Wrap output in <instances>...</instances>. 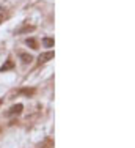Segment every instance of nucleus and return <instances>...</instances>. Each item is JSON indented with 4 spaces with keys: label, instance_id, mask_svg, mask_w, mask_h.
Here are the masks:
<instances>
[{
    "label": "nucleus",
    "instance_id": "nucleus-1",
    "mask_svg": "<svg viewBox=\"0 0 135 148\" xmlns=\"http://www.w3.org/2000/svg\"><path fill=\"white\" fill-rule=\"evenodd\" d=\"M54 55H55V54H54L52 51H49V52H42L40 57H38V62H40V63H46V62H49V60L54 58Z\"/></svg>",
    "mask_w": 135,
    "mask_h": 148
},
{
    "label": "nucleus",
    "instance_id": "nucleus-5",
    "mask_svg": "<svg viewBox=\"0 0 135 148\" xmlns=\"http://www.w3.org/2000/svg\"><path fill=\"white\" fill-rule=\"evenodd\" d=\"M25 44L28 46V47H31V49H38V41L33 40V38H27V40H25Z\"/></svg>",
    "mask_w": 135,
    "mask_h": 148
},
{
    "label": "nucleus",
    "instance_id": "nucleus-7",
    "mask_svg": "<svg viewBox=\"0 0 135 148\" xmlns=\"http://www.w3.org/2000/svg\"><path fill=\"white\" fill-rule=\"evenodd\" d=\"M33 30H35V27H24V29L17 30V33H22V32H33Z\"/></svg>",
    "mask_w": 135,
    "mask_h": 148
},
{
    "label": "nucleus",
    "instance_id": "nucleus-3",
    "mask_svg": "<svg viewBox=\"0 0 135 148\" xmlns=\"http://www.w3.org/2000/svg\"><path fill=\"white\" fill-rule=\"evenodd\" d=\"M19 58H20V62L22 63H31V60H33V57H31L30 54H27V52H19Z\"/></svg>",
    "mask_w": 135,
    "mask_h": 148
},
{
    "label": "nucleus",
    "instance_id": "nucleus-8",
    "mask_svg": "<svg viewBox=\"0 0 135 148\" xmlns=\"http://www.w3.org/2000/svg\"><path fill=\"white\" fill-rule=\"evenodd\" d=\"M0 10H2V8H0ZM3 17H5V16H3V13H0V24L3 22Z\"/></svg>",
    "mask_w": 135,
    "mask_h": 148
},
{
    "label": "nucleus",
    "instance_id": "nucleus-6",
    "mask_svg": "<svg viewBox=\"0 0 135 148\" xmlns=\"http://www.w3.org/2000/svg\"><path fill=\"white\" fill-rule=\"evenodd\" d=\"M42 44H44V47H52L54 46V40L52 38H42Z\"/></svg>",
    "mask_w": 135,
    "mask_h": 148
},
{
    "label": "nucleus",
    "instance_id": "nucleus-4",
    "mask_svg": "<svg viewBox=\"0 0 135 148\" xmlns=\"http://www.w3.org/2000/svg\"><path fill=\"white\" fill-rule=\"evenodd\" d=\"M14 68V63H13V60H6V63L0 68V71L2 73H5V71H8V69H13Z\"/></svg>",
    "mask_w": 135,
    "mask_h": 148
},
{
    "label": "nucleus",
    "instance_id": "nucleus-2",
    "mask_svg": "<svg viewBox=\"0 0 135 148\" xmlns=\"http://www.w3.org/2000/svg\"><path fill=\"white\" fill-rule=\"evenodd\" d=\"M22 110H24V106H22V104H14V106H11V107H10V112H8V114H10V115H19Z\"/></svg>",
    "mask_w": 135,
    "mask_h": 148
}]
</instances>
